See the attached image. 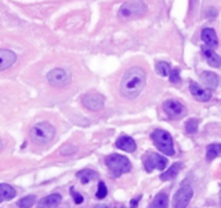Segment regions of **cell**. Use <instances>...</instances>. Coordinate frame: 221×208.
Wrapping results in <instances>:
<instances>
[{"label": "cell", "mask_w": 221, "mask_h": 208, "mask_svg": "<svg viewBox=\"0 0 221 208\" xmlns=\"http://www.w3.org/2000/svg\"><path fill=\"white\" fill-rule=\"evenodd\" d=\"M194 196V189L191 186H182L173 197V208H187Z\"/></svg>", "instance_id": "9"}, {"label": "cell", "mask_w": 221, "mask_h": 208, "mask_svg": "<svg viewBox=\"0 0 221 208\" xmlns=\"http://www.w3.org/2000/svg\"><path fill=\"white\" fill-rule=\"evenodd\" d=\"M15 62H17V54L14 51L0 49V70L11 68Z\"/></svg>", "instance_id": "12"}, {"label": "cell", "mask_w": 221, "mask_h": 208, "mask_svg": "<svg viewBox=\"0 0 221 208\" xmlns=\"http://www.w3.org/2000/svg\"><path fill=\"white\" fill-rule=\"evenodd\" d=\"M151 138L155 143V146L158 148L163 155L167 156H174V142H173L171 135L165 130H155L152 132Z\"/></svg>", "instance_id": "5"}, {"label": "cell", "mask_w": 221, "mask_h": 208, "mask_svg": "<svg viewBox=\"0 0 221 208\" xmlns=\"http://www.w3.org/2000/svg\"><path fill=\"white\" fill-rule=\"evenodd\" d=\"M163 110L171 119H181L182 116L187 114L185 106L175 99H167V101L163 102Z\"/></svg>", "instance_id": "8"}, {"label": "cell", "mask_w": 221, "mask_h": 208, "mask_svg": "<svg viewBox=\"0 0 221 208\" xmlns=\"http://www.w3.org/2000/svg\"><path fill=\"white\" fill-rule=\"evenodd\" d=\"M190 91H191L192 97L196 99V101H199V102H207L211 98V91H210V90L206 88V87H200V86L198 84V83H195V81L190 83Z\"/></svg>", "instance_id": "11"}, {"label": "cell", "mask_w": 221, "mask_h": 208, "mask_svg": "<svg viewBox=\"0 0 221 208\" xmlns=\"http://www.w3.org/2000/svg\"><path fill=\"white\" fill-rule=\"evenodd\" d=\"M47 80L54 87H64L70 83V73L62 68H57L47 73Z\"/></svg>", "instance_id": "7"}, {"label": "cell", "mask_w": 221, "mask_h": 208, "mask_svg": "<svg viewBox=\"0 0 221 208\" xmlns=\"http://www.w3.org/2000/svg\"><path fill=\"white\" fill-rule=\"evenodd\" d=\"M29 135L33 142L43 145V143H49L50 141H53V138L55 136V128L47 121H41L32 127Z\"/></svg>", "instance_id": "2"}, {"label": "cell", "mask_w": 221, "mask_h": 208, "mask_svg": "<svg viewBox=\"0 0 221 208\" xmlns=\"http://www.w3.org/2000/svg\"><path fill=\"white\" fill-rule=\"evenodd\" d=\"M170 81L173 84H178V83H180V72H178V69H171Z\"/></svg>", "instance_id": "28"}, {"label": "cell", "mask_w": 221, "mask_h": 208, "mask_svg": "<svg viewBox=\"0 0 221 208\" xmlns=\"http://www.w3.org/2000/svg\"><path fill=\"white\" fill-rule=\"evenodd\" d=\"M76 152V148L73 146H69V145H65L64 148L60 149V155L61 156H68V155H72V153Z\"/></svg>", "instance_id": "27"}, {"label": "cell", "mask_w": 221, "mask_h": 208, "mask_svg": "<svg viewBox=\"0 0 221 208\" xmlns=\"http://www.w3.org/2000/svg\"><path fill=\"white\" fill-rule=\"evenodd\" d=\"M140 200H141V196L134 197L133 200H131V203H130V208H137V206H138V203H140Z\"/></svg>", "instance_id": "30"}, {"label": "cell", "mask_w": 221, "mask_h": 208, "mask_svg": "<svg viewBox=\"0 0 221 208\" xmlns=\"http://www.w3.org/2000/svg\"><path fill=\"white\" fill-rule=\"evenodd\" d=\"M35 203H36V197L33 194H31V196H26V197L21 198V200H18L17 206L20 208H31L35 206Z\"/></svg>", "instance_id": "24"}, {"label": "cell", "mask_w": 221, "mask_h": 208, "mask_svg": "<svg viewBox=\"0 0 221 208\" xmlns=\"http://www.w3.org/2000/svg\"><path fill=\"white\" fill-rule=\"evenodd\" d=\"M116 148H119L122 150H124V152H129V153H133L134 150H136V142H134V139L131 138L129 135H122L119 138L116 139Z\"/></svg>", "instance_id": "15"}, {"label": "cell", "mask_w": 221, "mask_h": 208, "mask_svg": "<svg viewBox=\"0 0 221 208\" xmlns=\"http://www.w3.org/2000/svg\"><path fill=\"white\" fill-rule=\"evenodd\" d=\"M180 169H181V164H180V163H174V164H173L169 169H166L165 172H162L161 181L166 182V181H171V179H174L178 175Z\"/></svg>", "instance_id": "20"}, {"label": "cell", "mask_w": 221, "mask_h": 208, "mask_svg": "<svg viewBox=\"0 0 221 208\" xmlns=\"http://www.w3.org/2000/svg\"><path fill=\"white\" fill-rule=\"evenodd\" d=\"M70 193H72V197H73V201H75V204H82L83 201H84V198H83L82 194L78 193V192H75L73 189L70 190Z\"/></svg>", "instance_id": "29"}, {"label": "cell", "mask_w": 221, "mask_h": 208, "mask_svg": "<svg viewBox=\"0 0 221 208\" xmlns=\"http://www.w3.org/2000/svg\"><path fill=\"white\" fill-rule=\"evenodd\" d=\"M17 192L15 189L8 183H0V203L3 200H11V198L15 197Z\"/></svg>", "instance_id": "19"}, {"label": "cell", "mask_w": 221, "mask_h": 208, "mask_svg": "<svg viewBox=\"0 0 221 208\" xmlns=\"http://www.w3.org/2000/svg\"><path fill=\"white\" fill-rule=\"evenodd\" d=\"M105 164L115 178L120 177L122 174H126L131 169V163L129 161V159L120 155H109L105 159Z\"/></svg>", "instance_id": "4"}, {"label": "cell", "mask_w": 221, "mask_h": 208, "mask_svg": "<svg viewBox=\"0 0 221 208\" xmlns=\"http://www.w3.org/2000/svg\"><path fill=\"white\" fill-rule=\"evenodd\" d=\"M198 127H199V120L198 119H190L185 123V131L188 134H195L198 131Z\"/></svg>", "instance_id": "25"}, {"label": "cell", "mask_w": 221, "mask_h": 208, "mask_svg": "<svg viewBox=\"0 0 221 208\" xmlns=\"http://www.w3.org/2000/svg\"><path fill=\"white\" fill-rule=\"evenodd\" d=\"M156 72H158V75H161L163 76V77H167V76H170V73H171V68H170V65H169L167 62H156Z\"/></svg>", "instance_id": "23"}, {"label": "cell", "mask_w": 221, "mask_h": 208, "mask_svg": "<svg viewBox=\"0 0 221 208\" xmlns=\"http://www.w3.org/2000/svg\"><path fill=\"white\" fill-rule=\"evenodd\" d=\"M76 177L79 178V181H80L82 183H89V182L94 181V179L97 178L98 175H97V172L93 171V169L84 168V169H82V171H79Z\"/></svg>", "instance_id": "21"}, {"label": "cell", "mask_w": 221, "mask_h": 208, "mask_svg": "<svg viewBox=\"0 0 221 208\" xmlns=\"http://www.w3.org/2000/svg\"><path fill=\"white\" fill-rule=\"evenodd\" d=\"M104 208H107V207H104Z\"/></svg>", "instance_id": "32"}, {"label": "cell", "mask_w": 221, "mask_h": 208, "mask_svg": "<svg viewBox=\"0 0 221 208\" xmlns=\"http://www.w3.org/2000/svg\"><path fill=\"white\" fill-rule=\"evenodd\" d=\"M217 156H221V145L220 143H211L206 148V160L211 161Z\"/></svg>", "instance_id": "22"}, {"label": "cell", "mask_w": 221, "mask_h": 208, "mask_svg": "<svg viewBox=\"0 0 221 208\" xmlns=\"http://www.w3.org/2000/svg\"><path fill=\"white\" fill-rule=\"evenodd\" d=\"M200 81L203 83L204 87L214 88V87L219 86L220 79H219V76H217L216 73H213V72H203L200 75Z\"/></svg>", "instance_id": "17"}, {"label": "cell", "mask_w": 221, "mask_h": 208, "mask_svg": "<svg viewBox=\"0 0 221 208\" xmlns=\"http://www.w3.org/2000/svg\"><path fill=\"white\" fill-rule=\"evenodd\" d=\"M169 207V194L166 192H161L153 198L151 206L148 208H167Z\"/></svg>", "instance_id": "18"}, {"label": "cell", "mask_w": 221, "mask_h": 208, "mask_svg": "<svg viewBox=\"0 0 221 208\" xmlns=\"http://www.w3.org/2000/svg\"><path fill=\"white\" fill-rule=\"evenodd\" d=\"M202 54H203L204 59H206V62L209 63L210 66H213V68H220L221 66V57L216 51H213V49H210V47H207V46L203 47V49H202Z\"/></svg>", "instance_id": "14"}, {"label": "cell", "mask_w": 221, "mask_h": 208, "mask_svg": "<svg viewBox=\"0 0 221 208\" xmlns=\"http://www.w3.org/2000/svg\"><path fill=\"white\" fill-rule=\"evenodd\" d=\"M148 7L142 0H130L126 2L119 10V18L122 20H133V18L142 17L147 14Z\"/></svg>", "instance_id": "3"}, {"label": "cell", "mask_w": 221, "mask_h": 208, "mask_svg": "<svg viewBox=\"0 0 221 208\" xmlns=\"http://www.w3.org/2000/svg\"><path fill=\"white\" fill-rule=\"evenodd\" d=\"M105 98L98 92H90L82 98V104L90 110H100L104 106Z\"/></svg>", "instance_id": "10"}, {"label": "cell", "mask_w": 221, "mask_h": 208, "mask_svg": "<svg viewBox=\"0 0 221 208\" xmlns=\"http://www.w3.org/2000/svg\"><path fill=\"white\" fill-rule=\"evenodd\" d=\"M107 194H108L107 185H105L102 181H100V183H98V190H97V193H95V197L97 198H105Z\"/></svg>", "instance_id": "26"}, {"label": "cell", "mask_w": 221, "mask_h": 208, "mask_svg": "<svg viewBox=\"0 0 221 208\" xmlns=\"http://www.w3.org/2000/svg\"><path fill=\"white\" fill-rule=\"evenodd\" d=\"M2 149H3V142L0 141V150H2Z\"/></svg>", "instance_id": "31"}, {"label": "cell", "mask_w": 221, "mask_h": 208, "mask_svg": "<svg viewBox=\"0 0 221 208\" xmlns=\"http://www.w3.org/2000/svg\"><path fill=\"white\" fill-rule=\"evenodd\" d=\"M200 39L207 47H210V49H216V47L219 46L217 35H216V32H214V29H211V28H204V29H202Z\"/></svg>", "instance_id": "13"}, {"label": "cell", "mask_w": 221, "mask_h": 208, "mask_svg": "<svg viewBox=\"0 0 221 208\" xmlns=\"http://www.w3.org/2000/svg\"><path fill=\"white\" fill-rule=\"evenodd\" d=\"M142 163H144V167H145L147 172H152L153 169H161V171H163L169 164L167 159L155 152L147 153L142 159Z\"/></svg>", "instance_id": "6"}, {"label": "cell", "mask_w": 221, "mask_h": 208, "mask_svg": "<svg viewBox=\"0 0 221 208\" xmlns=\"http://www.w3.org/2000/svg\"><path fill=\"white\" fill-rule=\"evenodd\" d=\"M62 201V197L58 193H51L44 198H41L37 204V208H54Z\"/></svg>", "instance_id": "16"}, {"label": "cell", "mask_w": 221, "mask_h": 208, "mask_svg": "<svg viewBox=\"0 0 221 208\" xmlns=\"http://www.w3.org/2000/svg\"><path fill=\"white\" fill-rule=\"evenodd\" d=\"M147 83V75L142 68L133 66L123 75L120 83V92L124 98L136 99L142 91Z\"/></svg>", "instance_id": "1"}]
</instances>
